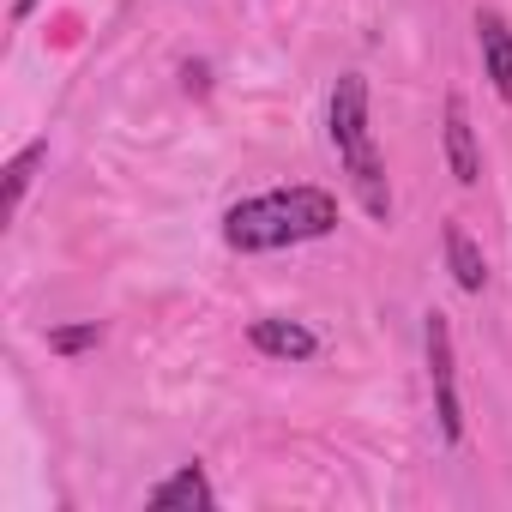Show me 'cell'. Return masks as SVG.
Segmentation results:
<instances>
[{"mask_svg": "<svg viewBox=\"0 0 512 512\" xmlns=\"http://www.w3.org/2000/svg\"><path fill=\"white\" fill-rule=\"evenodd\" d=\"M338 229V199L326 187H272L223 211V241L235 253H272V247H302Z\"/></svg>", "mask_w": 512, "mask_h": 512, "instance_id": "obj_1", "label": "cell"}, {"mask_svg": "<svg viewBox=\"0 0 512 512\" xmlns=\"http://www.w3.org/2000/svg\"><path fill=\"white\" fill-rule=\"evenodd\" d=\"M332 151L362 199L368 217H392V187H386V163L374 151V121H368V79L362 73H344L332 85Z\"/></svg>", "mask_w": 512, "mask_h": 512, "instance_id": "obj_2", "label": "cell"}, {"mask_svg": "<svg viewBox=\"0 0 512 512\" xmlns=\"http://www.w3.org/2000/svg\"><path fill=\"white\" fill-rule=\"evenodd\" d=\"M422 344H428V386H434V422H440V440H446V446H458V440H464L458 356H452V326H446V314H440V308L422 320Z\"/></svg>", "mask_w": 512, "mask_h": 512, "instance_id": "obj_3", "label": "cell"}, {"mask_svg": "<svg viewBox=\"0 0 512 512\" xmlns=\"http://www.w3.org/2000/svg\"><path fill=\"white\" fill-rule=\"evenodd\" d=\"M247 338H253V350H260V356H278V362H314V356H320V338H314L302 320H284V314L253 320Z\"/></svg>", "mask_w": 512, "mask_h": 512, "instance_id": "obj_4", "label": "cell"}, {"mask_svg": "<svg viewBox=\"0 0 512 512\" xmlns=\"http://www.w3.org/2000/svg\"><path fill=\"white\" fill-rule=\"evenodd\" d=\"M446 163H452V181L458 187H476L482 181V145H476V127H470L464 97H446Z\"/></svg>", "mask_w": 512, "mask_h": 512, "instance_id": "obj_5", "label": "cell"}, {"mask_svg": "<svg viewBox=\"0 0 512 512\" xmlns=\"http://www.w3.org/2000/svg\"><path fill=\"white\" fill-rule=\"evenodd\" d=\"M476 49H482V73L512 103V25H506V13H494V7L476 13Z\"/></svg>", "mask_w": 512, "mask_h": 512, "instance_id": "obj_6", "label": "cell"}, {"mask_svg": "<svg viewBox=\"0 0 512 512\" xmlns=\"http://www.w3.org/2000/svg\"><path fill=\"white\" fill-rule=\"evenodd\" d=\"M151 506H157V512H211V506H217V488L205 482L199 464H181L175 476H163V482L151 488Z\"/></svg>", "mask_w": 512, "mask_h": 512, "instance_id": "obj_7", "label": "cell"}, {"mask_svg": "<svg viewBox=\"0 0 512 512\" xmlns=\"http://www.w3.org/2000/svg\"><path fill=\"white\" fill-rule=\"evenodd\" d=\"M446 272L464 296H482V284H488V260H482V247L470 241L464 223H446Z\"/></svg>", "mask_w": 512, "mask_h": 512, "instance_id": "obj_8", "label": "cell"}, {"mask_svg": "<svg viewBox=\"0 0 512 512\" xmlns=\"http://www.w3.org/2000/svg\"><path fill=\"white\" fill-rule=\"evenodd\" d=\"M43 157H49V139H31V145L7 163V217H19V205H25V193H31L37 169H43Z\"/></svg>", "mask_w": 512, "mask_h": 512, "instance_id": "obj_9", "label": "cell"}, {"mask_svg": "<svg viewBox=\"0 0 512 512\" xmlns=\"http://www.w3.org/2000/svg\"><path fill=\"white\" fill-rule=\"evenodd\" d=\"M103 344V326L97 320H85V326H55L49 332V350L55 356H85V350H97Z\"/></svg>", "mask_w": 512, "mask_h": 512, "instance_id": "obj_10", "label": "cell"}, {"mask_svg": "<svg viewBox=\"0 0 512 512\" xmlns=\"http://www.w3.org/2000/svg\"><path fill=\"white\" fill-rule=\"evenodd\" d=\"M31 7H37V0H19V19H25V13H31Z\"/></svg>", "mask_w": 512, "mask_h": 512, "instance_id": "obj_11", "label": "cell"}]
</instances>
